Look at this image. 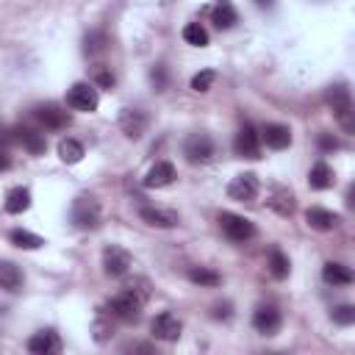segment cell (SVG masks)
<instances>
[{
    "label": "cell",
    "instance_id": "d6986e66",
    "mask_svg": "<svg viewBox=\"0 0 355 355\" xmlns=\"http://www.w3.org/2000/svg\"><path fill=\"white\" fill-rule=\"evenodd\" d=\"M172 181H175V167H172L170 161L153 164V167L148 170V175H145V186H148V189H164V186H170Z\"/></svg>",
    "mask_w": 355,
    "mask_h": 355
},
{
    "label": "cell",
    "instance_id": "d6a6232c",
    "mask_svg": "<svg viewBox=\"0 0 355 355\" xmlns=\"http://www.w3.org/2000/svg\"><path fill=\"white\" fill-rule=\"evenodd\" d=\"M92 81H95V87H100V89H114V73H111L108 67H103V64L95 67Z\"/></svg>",
    "mask_w": 355,
    "mask_h": 355
},
{
    "label": "cell",
    "instance_id": "9a60e30c",
    "mask_svg": "<svg viewBox=\"0 0 355 355\" xmlns=\"http://www.w3.org/2000/svg\"><path fill=\"white\" fill-rule=\"evenodd\" d=\"M266 203H269V208L275 211V214H280V217H292L297 211V200H295V194L286 186H272Z\"/></svg>",
    "mask_w": 355,
    "mask_h": 355
},
{
    "label": "cell",
    "instance_id": "f546056e",
    "mask_svg": "<svg viewBox=\"0 0 355 355\" xmlns=\"http://www.w3.org/2000/svg\"><path fill=\"white\" fill-rule=\"evenodd\" d=\"M183 39H186V45L205 47V45H208V31H205L200 23H189V25L183 28Z\"/></svg>",
    "mask_w": 355,
    "mask_h": 355
},
{
    "label": "cell",
    "instance_id": "603a6c76",
    "mask_svg": "<svg viewBox=\"0 0 355 355\" xmlns=\"http://www.w3.org/2000/svg\"><path fill=\"white\" fill-rule=\"evenodd\" d=\"M3 208H6V214H23V211H28V208H31V192H28V189H23V186L12 189V192L6 194Z\"/></svg>",
    "mask_w": 355,
    "mask_h": 355
},
{
    "label": "cell",
    "instance_id": "e0dca14e",
    "mask_svg": "<svg viewBox=\"0 0 355 355\" xmlns=\"http://www.w3.org/2000/svg\"><path fill=\"white\" fill-rule=\"evenodd\" d=\"M261 139L266 141V148H272V150H286V148L292 145V130H289L286 125L269 122V125H264Z\"/></svg>",
    "mask_w": 355,
    "mask_h": 355
},
{
    "label": "cell",
    "instance_id": "277c9868",
    "mask_svg": "<svg viewBox=\"0 0 355 355\" xmlns=\"http://www.w3.org/2000/svg\"><path fill=\"white\" fill-rule=\"evenodd\" d=\"M328 103L333 106V114L339 117V122L344 125V130H352L355 122H352V98H350V89L344 84L330 87L328 89Z\"/></svg>",
    "mask_w": 355,
    "mask_h": 355
},
{
    "label": "cell",
    "instance_id": "4316f807",
    "mask_svg": "<svg viewBox=\"0 0 355 355\" xmlns=\"http://www.w3.org/2000/svg\"><path fill=\"white\" fill-rule=\"evenodd\" d=\"M9 242H12L14 247H20V250H39V247H45V239H42V236H36V233H31V231H23V228L12 231V233H9Z\"/></svg>",
    "mask_w": 355,
    "mask_h": 355
},
{
    "label": "cell",
    "instance_id": "1f68e13d",
    "mask_svg": "<svg viewBox=\"0 0 355 355\" xmlns=\"http://www.w3.org/2000/svg\"><path fill=\"white\" fill-rule=\"evenodd\" d=\"M214 81H217L214 69H203V73H197V76L192 78V89H194V92H208L211 87H214Z\"/></svg>",
    "mask_w": 355,
    "mask_h": 355
},
{
    "label": "cell",
    "instance_id": "5b68a950",
    "mask_svg": "<svg viewBox=\"0 0 355 355\" xmlns=\"http://www.w3.org/2000/svg\"><path fill=\"white\" fill-rule=\"evenodd\" d=\"M67 106L73 108V111H84V114L98 111V106H100L98 89L92 84H76L73 89L67 92Z\"/></svg>",
    "mask_w": 355,
    "mask_h": 355
},
{
    "label": "cell",
    "instance_id": "7a4b0ae2",
    "mask_svg": "<svg viewBox=\"0 0 355 355\" xmlns=\"http://www.w3.org/2000/svg\"><path fill=\"white\" fill-rule=\"evenodd\" d=\"M69 217H73L76 228H84V231L98 228L100 225V203L92 194H81V197H76Z\"/></svg>",
    "mask_w": 355,
    "mask_h": 355
},
{
    "label": "cell",
    "instance_id": "52a82bcc",
    "mask_svg": "<svg viewBox=\"0 0 355 355\" xmlns=\"http://www.w3.org/2000/svg\"><path fill=\"white\" fill-rule=\"evenodd\" d=\"M130 264H133V258H130V253H128L125 247L108 244V247L103 250V272H106L108 277H122V275H128Z\"/></svg>",
    "mask_w": 355,
    "mask_h": 355
},
{
    "label": "cell",
    "instance_id": "836d02e7",
    "mask_svg": "<svg viewBox=\"0 0 355 355\" xmlns=\"http://www.w3.org/2000/svg\"><path fill=\"white\" fill-rule=\"evenodd\" d=\"M330 319L336 322V325H352L355 322V306H336L333 311H330Z\"/></svg>",
    "mask_w": 355,
    "mask_h": 355
},
{
    "label": "cell",
    "instance_id": "8fae6325",
    "mask_svg": "<svg viewBox=\"0 0 355 355\" xmlns=\"http://www.w3.org/2000/svg\"><path fill=\"white\" fill-rule=\"evenodd\" d=\"M119 130L128 139H141L148 130V114L139 111V108H122L119 114Z\"/></svg>",
    "mask_w": 355,
    "mask_h": 355
},
{
    "label": "cell",
    "instance_id": "7402d4cb",
    "mask_svg": "<svg viewBox=\"0 0 355 355\" xmlns=\"http://www.w3.org/2000/svg\"><path fill=\"white\" fill-rule=\"evenodd\" d=\"M333 181H336V175H333V170H330L325 161L314 164V167H311V172H308V186H311V189H317V192L330 189V186H333Z\"/></svg>",
    "mask_w": 355,
    "mask_h": 355
},
{
    "label": "cell",
    "instance_id": "ba28073f",
    "mask_svg": "<svg viewBox=\"0 0 355 355\" xmlns=\"http://www.w3.org/2000/svg\"><path fill=\"white\" fill-rule=\"evenodd\" d=\"M261 192V183L253 172H244V175H236L231 183H228V197L236 200V203H253Z\"/></svg>",
    "mask_w": 355,
    "mask_h": 355
},
{
    "label": "cell",
    "instance_id": "f1b7e54d",
    "mask_svg": "<svg viewBox=\"0 0 355 355\" xmlns=\"http://www.w3.org/2000/svg\"><path fill=\"white\" fill-rule=\"evenodd\" d=\"M266 266H269V272H272V277L275 280H286L289 277V258L286 255H283L277 247L275 250H269V261H266Z\"/></svg>",
    "mask_w": 355,
    "mask_h": 355
},
{
    "label": "cell",
    "instance_id": "83f0119b",
    "mask_svg": "<svg viewBox=\"0 0 355 355\" xmlns=\"http://www.w3.org/2000/svg\"><path fill=\"white\" fill-rule=\"evenodd\" d=\"M189 280L192 283H197V286H220L222 283V275L220 272H214V269H208V266H192L189 269Z\"/></svg>",
    "mask_w": 355,
    "mask_h": 355
},
{
    "label": "cell",
    "instance_id": "6da1fadb",
    "mask_svg": "<svg viewBox=\"0 0 355 355\" xmlns=\"http://www.w3.org/2000/svg\"><path fill=\"white\" fill-rule=\"evenodd\" d=\"M148 300H150V280L148 277H133L108 303V317L119 319V322H139L141 308L148 306Z\"/></svg>",
    "mask_w": 355,
    "mask_h": 355
},
{
    "label": "cell",
    "instance_id": "e575fe53",
    "mask_svg": "<svg viewBox=\"0 0 355 355\" xmlns=\"http://www.w3.org/2000/svg\"><path fill=\"white\" fill-rule=\"evenodd\" d=\"M319 148H322V150H336L339 141H336L330 133H319Z\"/></svg>",
    "mask_w": 355,
    "mask_h": 355
},
{
    "label": "cell",
    "instance_id": "30bf717a",
    "mask_svg": "<svg viewBox=\"0 0 355 355\" xmlns=\"http://www.w3.org/2000/svg\"><path fill=\"white\" fill-rule=\"evenodd\" d=\"M139 217L141 222H148L150 228H178L181 217L170 208H159V205H145L139 208Z\"/></svg>",
    "mask_w": 355,
    "mask_h": 355
},
{
    "label": "cell",
    "instance_id": "4dcf8cb0",
    "mask_svg": "<svg viewBox=\"0 0 355 355\" xmlns=\"http://www.w3.org/2000/svg\"><path fill=\"white\" fill-rule=\"evenodd\" d=\"M106 45H108V36L103 31H92V34H87L84 50H87V56H100L106 50Z\"/></svg>",
    "mask_w": 355,
    "mask_h": 355
},
{
    "label": "cell",
    "instance_id": "2e32d148",
    "mask_svg": "<svg viewBox=\"0 0 355 355\" xmlns=\"http://www.w3.org/2000/svg\"><path fill=\"white\" fill-rule=\"evenodd\" d=\"M34 114H36V119H39L47 130H61V128L69 125V114H67L64 108H58L56 103H45V106H39Z\"/></svg>",
    "mask_w": 355,
    "mask_h": 355
},
{
    "label": "cell",
    "instance_id": "d4e9b609",
    "mask_svg": "<svg viewBox=\"0 0 355 355\" xmlns=\"http://www.w3.org/2000/svg\"><path fill=\"white\" fill-rule=\"evenodd\" d=\"M17 141H20V145H23L28 153H34V156L45 153V148H47L45 136L36 133V130H31V128H20V130H17Z\"/></svg>",
    "mask_w": 355,
    "mask_h": 355
},
{
    "label": "cell",
    "instance_id": "8992f818",
    "mask_svg": "<svg viewBox=\"0 0 355 355\" xmlns=\"http://www.w3.org/2000/svg\"><path fill=\"white\" fill-rule=\"evenodd\" d=\"M183 156L192 164H205V161L214 159V141H211L208 133H192L183 141Z\"/></svg>",
    "mask_w": 355,
    "mask_h": 355
},
{
    "label": "cell",
    "instance_id": "74e56055",
    "mask_svg": "<svg viewBox=\"0 0 355 355\" xmlns=\"http://www.w3.org/2000/svg\"><path fill=\"white\" fill-rule=\"evenodd\" d=\"M272 3L275 0H255V6H261V9H272Z\"/></svg>",
    "mask_w": 355,
    "mask_h": 355
},
{
    "label": "cell",
    "instance_id": "d590c367",
    "mask_svg": "<svg viewBox=\"0 0 355 355\" xmlns=\"http://www.w3.org/2000/svg\"><path fill=\"white\" fill-rule=\"evenodd\" d=\"M108 333H111V325H106V322L100 319V322L95 325V339H98V341H106V339H108Z\"/></svg>",
    "mask_w": 355,
    "mask_h": 355
},
{
    "label": "cell",
    "instance_id": "3957f363",
    "mask_svg": "<svg viewBox=\"0 0 355 355\" xmlns=\"http://www.w3.org/2000/svg\"><path fill=\"white\" fill-rule=\"evenodd\" d=\"M220 228H222V233L231 239V242H236V244H244V242H250V239H255V225L247 220V217H239V214H222L220 217Z\"/></svg>",
    "mask_w": 355,
    "mask_h": 355
},
{
    "label": "cell",
    "instance_id": "9c48e42d",
    "mask_svg": "<svg viewBox=\"0 0 355 355\" xmlns=\"http://www.w3.org/2000/svg\"><path fill=\"white\" fill-rule=\"evenodd\" d=\"M233 150H236V156H242V159H258V156H261V136H258V130H255L253 125H244V128L236 133Z\"/></svg>",
    "mask_w": 355,
    "mask_h": 355
},
{
    "label": "cell",
    "instance_id": "ffe728a7",
    "mask_svg": "<svg viewBox=\"0 0 355 355\" xmlns=\"http://www.w3.org/2000/svg\"><path fill=\"white\" fill-rule=\"evenodd\" d=\"M23 269L12 261H0V289H6V292H20L23 289Z\"/></svg>",
    "mask_w": 355,
    "mask_h": 355
},
{
    "label": "cell",
    "instance_id": "4fadbf2b",
    "mask_svg": "<svg viewBox=\"0 0 355 355\" xmlns=\"http://www.w3.org/2000/svg\"><path fill=\"white\" fill-rule=\"evenodd\" d=\"M280 311L275 306H258L255 314H253V328L261 333V336H275L280 330Z\"/></svg>",
    "mask_w": 355,
    "mask_h": 355
},
{
    "label": "cell",
    "instance_id": "cb8c5ba5",
    "mask_svg": "<svg viewBox=\"0 0 355 355\" xmlns=\"http://www.w3.org/2000/svg\"><path fill=\"white\" fill-rule=\"evenodd\" d=\"M87 153H84V145H81V141L78 139H61L58 141V159L64 161V164H78L81 159H84Z\"/></svg>",
    "mask_w": 355,
    "mask_h": 355
},
{
    "label": "cell",
    "instance_id": "484cf974",
    "mask_svg": "<svg viewBox=\"0 0 355 355\" xmlns=\"http://www.w3.org/2000/svg\"><path fill=\"white\" fill-rule=\"evenodd\" d=\"M322 277L328 280V283H333V286H350L352 283V269L350 266H344V264H325V269H322Z\"/></svg>",
    "mask_w": 355,
    "mask_h": 355
},
{
    "label": "cell",
    "instance_id": "5bb4252c",
    "mask_svg": "<svg viewBox=\"0 0 355 355\" xmlns=\"http://www.w3.org/2000/svg\"><path fill=\"white\" fill-rule=\"evenodd\" d=\"M28 352L34 355H56L61 352V339L56 330H39L28 339Z\"/></svg>",
    "mask_w": 355,
    "mask_h": 355
},
{
    "label": "cell",
    "instance_id": "7c38bea8",
    "mask_svg": "<svg viewBox=\"0 0 355 355\" xmlns=\"http://www.w3.org/2000/svg\"><path fill=\"white\" fill-rule=\"evenodd\" d=\"M183 333V322L172 314V311H164L153 319V336L161 339V341H178Z\"/></svg>",
    "mask_w": 355,
    "mask_h": 355
},
{
    "label": "cell",
    "instance_id": "44dd1931",
    "mask_svg": "<svg viewBox=\"0 0 355 355\" xmlns=\"http://www.w3.org/2000/svg\"><path fill=\"white\" fill-rule=\"evenodd\" d=\"M236 20H239V14H236V9H233L231 0H220V3H217L214 9H211V23H214L220 31L233 28V25H236Z\"/></svg>",
    "mask_w": 355,
    "mask_h": 355
},
{
    "label": "cell",
    "instance_id": "8d00e7d4",
    "mask_svg": "<svg viewBox=\"0 0 355 355\" xmlns=\"http://www.w3.org/2000/svg\"><path fill=\"white\" fill-rule=\"evenodd\" d=\"M12 167V159H9V153H3V150H0V172H3V170H9Z\"/></svg>",
    "mask_w": 355,
    "mask_h": 355
},
{
    "label": "cell",
    "instance_id": "ac0fdd59",
    "mask_svg": "<svg viewBox=\"0 0 355 355\" xmlns=\"http://www.w3.org/2000/svg\"><path fill=\"white\" fill-rule=\"evenodd\" d=\"M306 222H308L314 231H322V233H328V231H336L341 220H339V214H333V211L314 205V208H308V211H306Z\"/></svg>",
    "mask_w": 355,
    "mask_h": 355
}]
</instances>
